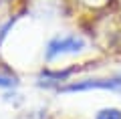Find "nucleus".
I'll list each match as a JSON object with an SVG mask.
<instances>
[{
  "label": "nucleus",
  "instance_id": "nucleus-1",
  "mask_svg": "<svg viewBox=\"0 0 121 119\" xmlns=\"http://www.w3.org/2000/svg\"><path fill=\"white\" fill-rule=\"evenodd\" d=\"M85 47H87V43H85V38L81 34H63V36L59 34V36H52L47 43V47H44V61L52 63L59 57L77 55Z\"/></svg>",
  "mask_w": 121,
  "mask_h": 119
},
{
  "label": "nucleus",
  "instance_id": "nucleus-2",
  "mask_svg": "<svg viewBox=\"0 0 121 119\" xmlns=\"http://www.w3.org/2000/svg\"><path fill=\"white\" fill-rule=\"evenodd\" d=\"M119 91L121 93V73L111 77H93V79H81V81H69L65 87H60V93H81V91Z\"/></svg>",
  "mask_w": 121,
  "mask_h": 119
},
{
  "label": "nucleus",
  "instance_id": "nucleus-3",
  "mask_svg": "<svg viewBox=\"0 0 121 119\" xmlns=\"http://www.w3.org/2000/svg\"><path fill=\"white\" fill-rule=\"evenodd\" d=\"M81 69L79 67H69V69H63V71H51V69H44L43 73L39 75V85L40 87H65L67 83L71 81V77L75 73H79Z\"/></svg>",
  "mask_w": 121,
  "mask_h": 119
},
{
  "label": "nucleus",
  "instance_id": "nucleus-4",
  "mask_svg": "<svg viewBox=\"0 0 121 119\" xmlns=\"http://www.w3.org/2000/svg\"><path fill=\"white\" fill-rule=\"evenodd\" d=\"M18 77L12 75L10 71H0V89H16Z\"/></svg>",
  "mask_w": 121,
  "mask_h": 119
},
{
  "label": "nucleus",
  "instance_id": "nucleus-5",
  "mask_svg": "<svg viewBox=\"0 0 121 119\" xmlns=\"http://www.w3.org/2000/svg\"><path fill=\"white\" fill-rule=\"evenodd\" d=\"M95 119H121V109L117 107H103L97 111Z\"/></svg>",
  "mask_w": 121,
  "mask_h": 119
},
{
  "label": "nucleus",
  "instance_id": "nucleus-6",
  "mask_svg": "<svg viewBox=\"0 0 121 119\" xmlns=\"http://www.w3.org/2000/svg\"><path fill=\"white\" fill-rule=\"evenodd\" d=\"M77 2H81V4H85V6H89V8L99 10V8H105L111 0H77Z\"/></svg>",
  "mask_w": 121,
  "mask_h": 119
}]
</instances>
